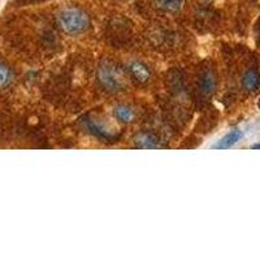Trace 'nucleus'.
<instances>
[{"label": "nucleus", "instance_id": "9d476101", "mask_svg": "<svg viewBox=\"0 0 260 260\" xmlns=\"http://www.w3.org/2000/svg\"><path fill=\"white\" fill-rule=\"evenodd\" d=\"M183 2L185 0H159V6L161 8L167 9V11L175 12V11H178L183 6Z\"/></svg>", "mask_w": 260, "mask_h": 260}, {"label": "nucleus", "instance_id": "f03ea898", "mask_svg": "<svg viewBox=\"0 0 260 260\" xmlns=\"http://www.w3.org/2000/svg\"><path fill=\"white\" fill-rule=\"evenodd\" d=\"M98 77L102 85L111 91H118L124 89V78L112 67H102L98 72Z\"/></svg>", "mask_w": 260, "mask_h": 260}, {"label": "nucleus", "instance_id": "0eeeda50", "mask_svg": "<svg viewBox=\"0 0 260 260\" xmlns=\"http://www.w3.org/2000/svg\"><path fill=\"white\" fill-rule=\"evenodd\" d=\"M130 72L133 74V77L137 78L141 82H145V81L148 80L150 77V72L146 68L145 65L141 64V62H133L130 65Z\"/></svg>", "mask_w": 260, "mask_h": 260}, {"label": "nucleus", "instance_id": "9b49d317", "mask_svg": "<svg viewBox=\"0 0 260 260\" xmlns=\"http://www.w3.org/2000/svg\"><path fill=\"white\" fill-rule=\"evenodd\" d=\"M11 82V72L6 65L0 64V86H6Z\"/></svg>", "mask_w": 260, "mask_h": 260}, {"label": "nucleus", "instance_id": "7ed1b4c3", "mask_svg": "<svg viewBox=\"0 0 260 260\" xmlns=\"http://www.w3.org/2000/svg\"><path fill=\"white\" fill-rule=\"evenodd\" d=\"M83 122H85V126L87 127V130H89L90 133L94 134V136L98 137V138L103 139V141H106V142L107 141H108V142H113V141L117 139V134L112 133L111 130L107 129V127L99 121V120L87 117L85 118V121Z\"/></svg>", "mask_w": 260, "mask_h": 260}, {"label": "nucleus", "instance_id": "f8f14e48", "mask_svg": "<svg viewBox=\"0 0 260 260\" xmlns=\"http://www.w3.org/2000/svg\"><path fill=\"white\" fill-rule=\"evenodd\" d=\"M257 43H259V47H260V21H259V25H257Z\"/></svg>", "mask_w": 260, "mask_h": 260}, {"label": "nucleus", "instance_id": "4468645a", "mask_svg": "<svg viewBox=\"0 0 260 260\" xmlns=\"http://www.w3.org/2000/svg\"><path fill=\"white\" fill-rule=\"evenodd\" d=\"M257 106H259V108H260V99H259V103H257Z\"/></svg>", "mask_w": 260, "mask_h": 260}, {"label": "nucleus", "instance_id": "423d86ee", "mask_svg": "<svg viewBox=\"0 0 260 260\" xmlns=\"http://www.w3.org/2000/svg\"><path fill=\"white\" fill-rule=\"evenodd\" d=\"M243 137V133L241 130H232L231 133H228L224 138L220 141L217 145L213 146V148H217V150H225V148H231L232 146L236 145L238 141Z\"/></svg>", "mask_w": 260, "mask_h": 260}, {"label": "nucleus", "instance_id": "1a4fd4ad", "mask_svg": "<svg viewBox=\"0 0 260 260\" xmlns=\"http://www.w3.org/2000/svg\"><path fill=\"white\" fill-rule=\"evenodd\" d=\"M115 116L116 118H118L120 121L122 122H130L134 118V113L133 111L130 110V108H127V107H117L115 110Z\"/></svg>", "mask_w": 260, "mask_h": 260}, {"label": "nucleus", "instance_id": "f257e3e1", "mask_svg": "<svg viewBox=\"0 0 260 260\" xmlns=\"http://www.w3.org/2000/svg\"><path fill=\"white\" fill-rule=\"evenodd\" d=\"M59 24L68 34H80L89 26V17L78 8H67L57 17Z\"/></svg>", "mask_w": 260, "mask_h": 260}, {"label": "nucleus", "instance_id": "20e7f679", "mask_svg": "<svg viewBox=\"0 0 260 260\" xmlns=\"http://www.w3.org/2000/svg\"><path fill=\"white\" fill-rule=\"evenodd\" d=\"M217 86V81H216L215 74L211 71H206L202 73L201 78H199V89L203 94L211 95L216 90Z\"/></svg>", "mask_w": 260, "mask_h": 260}, {"label": "nucleus", "instance_id": "39448f33", "mask_svg": "<svg viewBox=\"0 0 260 260\" xmlns=\"http://www.w3.org/2000/svg\"><path fill=\"white\" fill-rule=\"evenodd\" d=\"M242 85L246 90H248V91H255V90L260 86L259 72H257L255 68L248 69V71L246 72L245 76H243Z\"/></svg>", "mask_w": 260, "mask_h": 260}, {"label": "nucleus", "instance_id": "ddd939ff", "mask_svg": "<svg viewBox=\"0 0 260 260\" xmlns=\"http://www.w3.org/2000/svg\"><path fill=\"white\" fill-rule=\"evenodd\" d=\"M251 148H254V150H260V143H257V145H254Z\"/></svg>", "mask_w": 260, "mask_h": 260}, {"label": "nucleus", "instance_id": "6e6552de", "mask_svg": "<svg viewBox=\"0 0 260 260\" xmlns=\"http://www.w3.org/2000/svg\"><path fill=\"white\" fill-rule=\"evenodd\" d=\"M137 145L142 148H156V139L150 134H141L137 137Z\"/></svg>", "mask_w": 260, "mask_h": 260}]
</instances>
